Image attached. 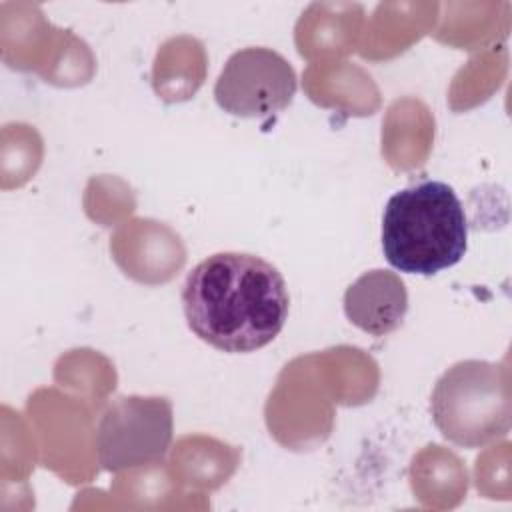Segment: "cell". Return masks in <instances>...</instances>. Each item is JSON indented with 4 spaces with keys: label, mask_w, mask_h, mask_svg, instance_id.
Returning a JSON list of instances; mask_svg holds the SVG:
<instances>
[{
    "label": "cell",
    "mask_w": 512,
    "mask_h": 512,
    "mask_svg": "<svg viewBox=\"0 0 512 512\" xmlns=\"http://www.w3.org/2000/svg\"><path fill=\"white\" fill-rule=\"evenodd\" d=\"M296 88V72L280 52L248 46L226 60L214 84V98L232 116L268 118L292 104Z\"/></svg>",
    "instance_id": "5"
},
{
    "label": "cell",
    "mask_w": 512,
    "mask_h": 512,
    "mask_svg": "<svg viewBox=\"0 0 512 512\" xmlns=\"http://www.w3.org/2000/svg\"><path fill=\"white\" fill-rule=\"evenodd\" d=\"M290 296L280 270L246 252H216L188 272L182 310L188 328L228 354L270 344L286 324Z\"/></svg>",
    "instance_id": "1"
},
{
    "label": "cell",
    "mask_w": 512,
    "mask_h": 512,
    "mask_svg": "<svg viewBox=\"0 0 512 512\" xmlns=\"http://www.w3.org/2000/svg\"><path fill=\"white\" fill-rule=\"evenodd\" d=\"M174 432L172 402L164 396H120L96 426V456L104 470L124 472L164 460Z\"/></svg>",
    "instance_id": "4"
},
{
    "label": "cell",
    "mask_w": 512,
    "mask_h": 512,
    "mask_svg": "<svg viewBox=\"0 0 512 512\" xmlns=\"http://www.w3.org/2000/svg\"><path fill=\"white\" fill-rule=\"evenodd\" d=\"M430 412L440 434L462 448H480L510 432V386L500 364L462 360L436 382Z\"/></svg>",
    "instance_id": "3"
},
{
    "label": "cell",
    "mask_w": 512,
    "mask_h": 512,
    "mask_svg": "<svg viewBox=\"0 0 512 512\" xmlns=\"http://www.w3.org/2000/svg\"><path fill=\"white\" fill-rule=\"evenodd\" d=\"M468 248V222L454 188L424 180L394 192L382 214V250L406 274L432 276L458 264Z\"/></svg>",
    "instance_id": "2"
},
{
    "label": "cell",
    "mask_w": 512,
    "mask_h": 512,
    "mask_svg": "<svg viewBox=\"0 0 512 512\" xmlns=\"http://www.w3.org/2000/svg\"><path fill=\"white\" fill-rule=\"evenodd\" d=\"M348 320L370 336H386L400 328L408 312V292L402 278L390 270H368L344 292Z\"/></svg>",
    "instance_id": "6"
}]
</instances>
